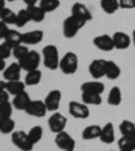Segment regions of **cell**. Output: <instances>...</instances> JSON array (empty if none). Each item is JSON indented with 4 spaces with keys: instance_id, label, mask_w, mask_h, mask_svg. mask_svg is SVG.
<instances>
[{
    "instance_id": "6da1fadb",
    "label": "cell",
    "mask_w": 135,
    "mask_h": 151,
    "mask_svg": "<svg viewBox=\"0 0 135 151\" xmlns=\"http://www.w3.org/2000/svg\"><path fill=\"white\" fill-rule=\"evenodd\" d=\"M42 61L49 70L60 69V53L54 45H47L42 49Z\"/></svg>"
},
{
    "instance_id": "7a4b0ae2",
    "label": "cell",
    "mask_w": 135,
    "mask_h": 151,
    "mask_svg": "<svg viewBox=\"0 0 135 151\" xmlns=\"http://www.w3.org/2000/svg\"><path fill=\"white\" fill-rule=\"evenodd\" d=\"M87 23L81 19H79L74 15H69L68 18L64 20L62 23V34L65 38L70 39V38H74L77 35V32L81 30Z\"/></svg>"
},
{
    "instance_id": "3957f363",
    "label": "cell",
    "mask_w": 135,
    "mask_h": 151,
    "mask_svg": "<svg viewBox=\"0 0 135 151\" xmlns=\"http://www.w3.org/2000/svg\"><path fill=\"white\" fill-rule=\"evenodd\" d=\"M79 69V57L73 51H68L60 60V70L64 74L72 76Z\"/></svg>"
},
{
    "instance_id": "277c9868",
    "label": "cell",
    "mask_w": 135,
    "mask_h": 151,
    "mask_svg": "<svg viewBox=\"0 0 135 151\" xmlns=\"http://www.w3.org/2000/svg\"><path fill=\"white\" fill-rule=\"evenodd\" d=\"M42 61V55L38 51L35 50H30L25 57H23L20 61H18L22 70L26 72H32V70H37L39 68V63Z\"/></svg>"
},
{
    "instance_id": "5b68a950",
    "label": "cell",
    "mask_w": 135,
    "mask_h": 151,
    "mask_svg": "<svg viewBox=\"0 0 135 151\" xmlns=\"http://www.w3.org/2000/svg\"><path fill=\"white\" fill-rule=\"evenodd\" d=\"M11 140H12L14 146H16L19 150H22V151L34 150V145L28 139V135L25 131H14L11 134Z\"/></svg>"
},
{
    "instance_id": "8992f818",
    "label": "cell",
    "mask_w": 135,
    "mask_h": 151,
    "mask_svg": "<svg viewBox=\"0 0 135 151\" xmlns=\"http://www.w3.org/2000/svg\"><path fill=\"white\" fill-rule=\"evenodd\" d=\"M56 146L60 150L64 151H74L76 150V140L73 139V136H70L66 131H62L60 134H56Z\"/></svg>"
},
{
    "instance_id": "52a82bcc",
    "label": "cell",
    "mask_w": 135,
    "mask_h": 151,
    "mask_svg": "<svg viewBox=\"0 0 135 151\" xmlns=\"http://www.w3.org/2000/svg\"><path fill=\"white\" fill-rule=\"evenodd\" d=\"M47 124H49V128H50L51 132L60 134V132L65 131L66 124H68V119H66V116H64L62 113L53 112V115L47 120Z\"/></svg>"
},
{
    "instance_id": "ba28073f",
    "label": "cell",
    "mask_w": 135,
    "mask_h": 151,
    "mask_svg": "<svg viewBox=\"0 0 135 151\" xmlns=\"http://www.w3.org/2000/svg\"><path fill=\"white\" fill-rule=\"evenodd\" d=\"M69 113L70 116H73L74 119H88L89 115H91V111H89L88 105L79 101H70L69 103Z\"/></svg>"
},
{
    "instance_id": "9c48e42d",
    "label": "cell",
    "mask_w": 135,
    "mask_h": 151,
    "mask_svg": "<svg viewBox=\"0 0 135 151\" xmlns=\"http://www.w3.org/2000/svg\"><path fill=\"white\" fill-rule=\"evenodd\" d=\"M61 99H62V93H61V91H58V89H53V91L49 92V93L46 94L45 100H43L47 111H50V112H57V109L60 108Z\"/></svg>"
},
{
    "instance_id": "30bf717a",
    "label": "cell",
    "mask_w": 135,
    "mask_h": 151,
    "mask_svg": "<svg viewBox=\"0 0 135 151\" xmlns=\"http://www.w3.org/2000/svg\"><path fill=\"white\" fill-rule=\"evenodd\" d=\"M25 112L34 117H45L47 113V108H46V105H45V101L31 100L30 104L27 105V108L25 109Z\"/></svg>"
},
{
    "instance_id": "8fae6325",
    "label": "cell",
    "mask_w": 135,
    "mask_h": 151,
    "mask_svg": "<svg viewBox=\"0 0 135 151\" xmlns=\"http://www.w3.org/2000/svg\"><path fill=\"white\" fill-rule=\"evenodd\" d=\"M112 41H113V47L118 50H127L130 46L132 45L131 37L127 35L123 31H116L112 35Z\"/></svg>"
},
{
    "instance_id": "7c38bea8",
    "label": "cell",
    "mask_w": 135,
    "mask_h": 151,
    "mask_svg": "<svg viewBox=\"0 0 135 151\" xmlns=\"http://www.w3.org/2000/svg\"><path fill=\"white\" fill-rule=\"evenodd\" d=\"M105 66H107V60H93L89 63V74L95 80H99L101 77H105Z\"/></svg>"
},
{
    "instance_id": "4fadbf2b",
    "label": "cell",
    "mask_w": 135,
    "mask_h": 151,
    "mask_svg": "<svg viewBox=\"0 0 135 151\" xmlns=\"http://www.w3.org/2000/svg\"><path fill=\"white\" fill-rule=\"evenodd\" d=\"M93 45L97 47L101 51H111L113 50V41H112V35L108 34H101L93 38Z\"/></svg>"
},
{
    "instance_id": "5bb4252c",
    "label": "cell",
    "mask_w": 135,
    "mask_h": 151,
    "mask_svg": "<svg viewBox=\"0 0 135 151\" xmlns=\"http://www.w3.org/2000/svg\"><path fill=\"white\" fill-rule=\"evenodd\" d=\"M20 73H22V68H20L19 62H12L3 70L4 81H19L20 80Z\"/></svg>"
},
{
    "instance_id": "9a60e30c",
    "label": "cell",
    "mask_w": 135,
    "mask_h": 151,
    "mask_svg": "<svg viewBox=\"0 0 135 151\" xmlns=\"http://www.w3.org/2000/svg\"><path fill=\"white\" fill-rule=\"evenodd\" d=\"M70 15L77 16L79 19L84 20L85 23H88L89 20H92V14L88 9V7L82 3H74L72 6V14Z\"/></svg>"
},
{
    "instance_id": "2e32d148",
    "label": "cell",
    "mask_w": 135,
    "mask_h": 151,
    "mask_svg": "<svg viewBox=\"0 0 135 151\" xmlns=\"http://www.w3.org/2000/svg\"><path fill=\"white\" fill-rule=\"evenodd\" d=\"M100 142L104 145H112L115 142V128H113L112 123H105L101 127V134H100Z\"/></svg>"
},
{
    "instance_id": "e0dca14e",
    "label": "cell",
    "mask_w": 135,
    "mask_h": 151,
    "mask_svg": "<svg viewBox=\"0 0 135 151\" xmlns=\"http://www.w3.org/2000/svg\"><path fill=\"white\" fill-rule=\"evenodd\" d=\"M80 89H81V92H87V93L101 94L105 91V86H104V84L100 82L99 80H95V81H87V82H84V84H81Z\"/></svg>"
},
{
    "instance_id": "ac0fdd59",
    "label": "cell",
    "mask_w": 135,
    "mask_h": 151,
    "mask_svg": "<svg viewBox=\"0 0 135 151\" xmlns=\"http://www.w3.org/2000/svg\"><path fill=\"white\" fill-rule=\"evenodd\" d=\"M23 45H38L43 41V31L42 30H32L23 34Z\"/></svg>"
},
{
    "instance_id": "d6986e66",
    "label": "cell",
    "mask_w": 135,
    "mask_h": 151,
    "mask_svg": "<svg viewBox=\"0 0 135 151\" xmlns=\"http://www.w3.org/2000/svg\"><path fill=\"white\" fill-rule=\"evenodd\" d=\"M30 101H31L30 94L25 91V92H22V93L14 96V99H12L11 103H12L14 108H16V109H19V111H25L26 108H27V105L30 104Z\"/></svg>"
},
{
    "instance_id": "ffe728a7",
    "label": "cell",
    "mask_w": 135,
    "mask_h": 151,
    "mask_svg": "<svg viewBox=\"0 0 135 151\" xmlns=\"http://www.w3.org/2000/svg\"><path fill=\"white\" fill-rule=\"evenodd\" d=\"M101 134V127L99 124H91V126L85 127L82 131V139L84 140H93V139H99Z\"/></svg>"
},
{
    "instance_id": "44dd1931",
    "label": "cell",
    "mask_w": 135,
    "mask_h": 151,
    "mask_svg": "<svg viewBox=\"0 0 135 151\" xmlns=\"http://www.w3.org/2000/svg\"><path fill=\"white\" fill-rule=\"evenodd\" d=\"M22 37H23L22 32H19V31H16V30H11V28H9V31H8V34H7L6 39H4V42L8 43L9 46L14 49V47L19 46V45H23V38Z\"/></svg>"
},
{
    "instance_id": "7402d4cb",
    "label": "cell",
    "mask_w": 135,
    "mask_h": 151,
    "mask_svg": "<svg viewBox=\"0 0 135 151\" xmlns=\"http://www.w3.org/2000/svg\"><path fill=\"white\" fill-rule=\"evenodd\" d=\"M26 9H27L28 15H30V19H31L32 22L41 23V22H43L45 18H46V12H45L39 6H31V7H27Z\"/></svg>"
},
{
    "instance_id": "603a6c76",
    "label": "cell",
    "mask_w": 135,
    "mask_h": 151,
    "mask_svg": "<svg viewBox=\"0 0 135 151\" xmlns=\"http://www.w3.org/2000/svg\"><path fill=\"white\" fill-rule=\"evenodd\" d=\"M119 131L122 134V136L135 139V124L131 120H123L119 124Z\"/></svg>"
},
{
    "instance_id": "cb8c5ba5",
    "label": "cell",
    "mask_w": 135,
    "mask_h": 151,
    "mask_svg": "<svg viewBox=\"0 0 135 151\" xmlns=\"http://www.w3.org/2000/svg\"><path fill=\"white\" fill-rule=\"evenodd\" d=\"M122 74L119 65L113 61H107V66H105V77L108 80H118Z\"/></svg>"
},
{
    "instance_id": "d4e9b609",
    "label": "cell",
    "mask_w": 135,
    "mask_h": 151,
    "mask_svg": "<svg viewBox=\"0 0 135 151\" xmlns=\"http://www.w3.org/2000/svg\"><path fill=\"white\" fill-rule=\"evenodd\" d=\"M107 103L110 104L111 107H119L122 104V91L119 86H113L108 93L107 97Z\"/></svg>"
},
{
    "instance_id": "484cf974",
    "label": "cell",
    "mask_w": 135,
    "mask_h": 151,
    "mask_svg": "<svg viewBox=\"0 0 135 151\" xmlns=\"http://www.w3.org/2000/svg\"><path fill=\"white\" fill-rule=\"evenodd\" d=\"M6 91L8 92L9 94L16 96V94L26 91V84H25V81H20V80H19V81H8L7 82V86H6Z\"/></svg>"
},
{
    "instance_id": "4316f807",
    "label": "cell",
    "mask_w": 135,
    "mask_h": 151,
    "mask_svg": "<svg viewBox=\"0 0 135 151\" xmlns=\"http://www.w3.org/2000/svg\"><path fill=\"white\" fill-rule=\"evenodd\" d=\"M81 101L87 105H100L103 99H101V94L81 92Z\"/></svg>"
},
{
    "instance_id": "83f0119b",
    "label": "cell",
    "mask_w": 135,
    "mask_h": 151,
    "mask_svg": "<svg viewBox=\"0 0 135 151\" xmlns=\"http://www.w3.org/2000/svg\"><path fill=\"white\" fill-rule=\"evenodd\" d=\"M100 6L103 8V11L108 15H112V14L118 12L119 7V0H100Z\"/></svg>"
},
{
    "instance_id": "f1b7e54d",
    "label": "cell",
    "mask_w": 135,
    "mask_h": 151,
    "mask_svg": "<svg viewBox=\"0 0 135 151\" xmlns=\"http://www.w3.org/2000/svg\"><path fill=\"white\" fill-rule=\"evenodd\" d=\"M42 80V72L39 69L32 70V72H27L25 77V84L28 85V86H34V85H38Z\"/></svg>"
},
{
    "instance_id": "f546056e",
    "label": "cell",
    "mask_w": 135,
    "mask_h": 151,
    "mask_svg": "<svg viewBox=\"0 0 135 151\" xmlns=\"http://www.w3.org/2000/svg\"><path fill=\"white\" fill-rule=\"evenodd\" d=\"M27 135H28V139L31 140V143L35 146L37 143H39V142L42 140V138H43V128H42L41 126H34L27 132Z\"/></svg>"
},
{
    "instance_id": "4dcf8cb0",
    "label": "cell",
    "mask_w": 135,
    "mask_h": 151,
    "mask_svg": "<svg viewBox=\"0 0 135 151\" xmlns=\"http://www.w3.org/2000/svg\"><path fill=\"white\" fill-rule=\"evenodd\" d=\"M118 147L119 151H135V139L120 136V139L118 140Z\"/></svg>"
},
{
    "instance_id": "1f68e13d",
    "label": "cell",
    "mask_w": 135,
    "mask_h": 151,
    "mask_svg": "<svg viewBox=\"0 0 135 151\" xmlns=\"http://www.w3.org/2000/svg\"><path fill=\"white\" fill-rule=\"evenodd\" d=\"M16 14L11 8H4L0 11V22H4L6 24H15Z\"/></svg>"
},
{
    "instance_id": "d6a6232c",
    "label": "cell",
    "mask_w": 135,
    "mask_h": 151,
    "mask_svg": "<svg viewBox=\"0 0 135 151\" xmlns=\"http://www.w3.org/2000/svg\"><path fill=\"white\" fill-rule=\"evenodd\" d=\"M15 129V122L11 117L9 119H0V132L7 135V134H12Z\"/></svg>"
},
{
    "instance_id": "836d02e7",
    "label": "cell",
    "mask_w": 135,
    "mask_h": 151,
    "mask_svg": "<svg viewBox=\"0 0 135 151\" xmlns=\"http://www.w3.org/2000/svg\"><path fill=\"white\" fill-rule=\"evenodd\" d=\"M39 7L43 9L45 12H53L60 7V0H41Z\"/></svg>"
},
{
    "instance_id": "e575fe53",
    "label": "cell",
    "mask_w": 135,
    "mask_h": 151,
    "mask_svg": "<svg viewBox=\"0 0 135 151\" xmlns=\"http://www.w3.org/2000/svg\"><path fill=\"white\" fill-rule=\"evenodd\" d=\"M31 19H30V15H28L27 9H20L18 14H16V20H15V24L18 27H25L28 22H30Z\"/></svg>"
},
{
    "instance_id": "d590c367",
    "label": "cell",
    "mask_w": 135,
    "mask_h": 151,
    "mask_svg": "<svg viewBox=\"0 0 135 151\" xmlns=\"http://www.w3.org/2000/svg\"><path fill=\"white\" fill-rule=\"evenodd\" d=\"M12 103H7L1 104L0 105V119H9V117L12 116Z\"/></svg>"
},
{
    "instance_id": "8d00e7d4",
    "label": "cell",
    "mask_w": 135,
    "mask_h": 151,
    "mask_svg": "<svg viewBox=\"0 0 135 151\" xmlns=\"http://www.w3.org/2000/svg\"><path fill=\"white\" fill-rule=\"evenodd\" d=\"M28 51L30 50H28V47L26 46V45H19V46H16V47L12 49V55L15 57L18 61H20Z\"/></svg>"
},
{
    "instance_id": "74e56055",
    "label": "cell",
    "mask_w": 135,
    "mask_h": 151,
    "mask_svg": "<svg viewBox=\"0 0 135 151\" xmlns=\"http://www.w3.org/2000/svg\"><path fill=\"white\" fill-rule=\"evenodd\" d=\"M12 55V47L9 46L8 43L3 42V43L0 45V57L3 58V60H7L9 57Z\"/></svg>"
},
{
    "instance_id": "f35d334b",
    "label": "cell",
    "mask_w": 135,
    "mask_h": 151,
    "mask_svg": "<svg viewBox=\"0 0 135 151\" xmlns=\"http://www.w3.org/2000/svg\"><path fill=\"white\" fill-rule=\"evenodd\" d=\"M119 7L122 9H134L135 0H119Z\"/></svg>"
},
{
    "instance_id": "ab89813d",
    "label": "cell",
    "mask_w": 135,
    "mask_h": 151,
    "mask_svg": "<svg viewBox=\"0 0 135 151\" xmlns=\"http://www.w3.org/2000/svg\"><path fill=\"white\" fill-rule=\"evenodd\" d=\"M8 31H9L8 24H6L4 22H0V39H6Z\"/></svg>"
},
{
    "instance_id": "60d3db41",
    "label": "cell",
    "mask_w": 135,
    "mask_h": 151,
    "mask_svg": "<svg viewBox=\"0 0 135 151\" xmlns=\"http://www.w3.org/2000/svg\"><path fill=\"white\" fill-rule=\"evenodd\" d=\"M9 101V93L7 91H0V105Z\"/></svg>"
},
{
    "instance_id": "b9f144b4",
    "label": "cell",
    "mask_w": 135,
    "mask_h": 151,
    "mask_svg": "<svg viewBox=\"0 0 135 151\" xmlns=\"http://www.w3.org/2000/svg\"><path fill=\"white\" fill-rule=\"evenodd\" d=\"M23 1H25V4L27 7H31V6H37L41 0H23Z\"/></svg>"
},
{
    "instance_id": "7bdbcfd3",
    "label": "cell",
    "mask_w": 135,
    "mask_h": 151,
    "mask_svg": "<svg viewBox=\"0 0 135 151\" xmlns=\"http://www.w3.org/2000/svg\"><path fill=\"white\" fill-rule=\"evenodd\" d=\"M6 69V60H3L1 57H0V72H3Z\"/></svg>"
},
{
    "instance_id": "ee69618b",
    "label": "cell",
    "mask_w": 135,
    "mask_h": 151,
    "mask_svg": "<svg viewBox=\"0 0 135 151\" xmlns=\"http://www.w3.org/2000/svg\"><path fill=\"white\" fill-rule=\"evenodd\" d=\"M6 86H7V82L4 80H0V91H6Z\"/></svg>"
},
{
    "instance_id": "f6af8a7d",
    "label": "cell",
    "mask_w": 135,
    "mask_h": 151,
    "mask_svg": "<svg viewBox=\"0 0 135 151\" xmlns=\"http://www.w3.org/2000/svg\"><path fill=\"white\" fill-rule=\"evenodd\" d=\"M6 8V0H0V11Z\"/></svg>"
},
{
    "instance_id": "bcb514c9",
    "label": "cell",
    "mask_w": 135,
    "mask_h": 151,
    "mask_svg": "<svg viewBox=\"0 0 135 151\" xmlns=\"http://www.w3.org/2000/svg\"><path fill=\"white\" fill-rule=\"evenodd\" d=\"M131 42H132V46L135 47V30L132 31V35H131Z\"/></svg>"
},
{
    "instance_id": "7dc6e473",
    "label": "cell",
    "mask_w": 135,
    "mask_h": 151,
    "mask_svg": "<svg viewBox=\"0 0 135 151\" xmlns=\"http://www.w3.org/2000/svg\"><path fill=\"white\" fill-rule=\"evenodd\" d=\"M7 1H15V0H7Z\"/></svg>"
},
{
    "instance_id": "c3c4849f",
    "label": "cell",
    "mask_w": 135,
    "mask_h": 151,
    "mask_svg": "<svg viewBox=\"0 0 135 151\" xmlns=\"http://www.w3.org/2000/svg\"><path fill=\"white\" fill-rule=\"evenodd\" d=\"M110 151H115V150H110ZM118 151H119V150H118Z\"/></svg>"
}]
</instances>
